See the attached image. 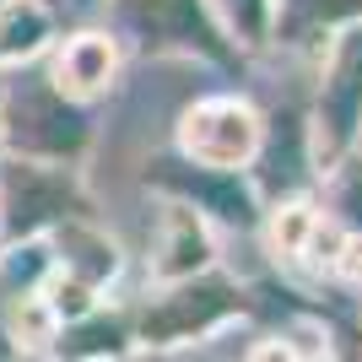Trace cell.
<instances>
[{
  "label": "cell",
  "mask_w": 362,
  "mask_h": 362,
  "mask_svg": "<svg viewBox=\"0 0 362 362\" xmlns=\"http://www.w3.org/2000/svg\"><path fill=\"white\" fill-rule=\"evenodd\" d=\"M227 303H233V292H227V287H189V292H173V298H168L157 314H146V335H179V330H189V325H206V319L227 314Z\"/></svg>",
  "instance_id": "cell-2"
},
{
  "label": "cell",
  "mask_w": 362,
  "mask_h": 362,
  "mask_svg": "<svg viewBox=\"0 0 362 362\" xmlns=\"http://www.w3.org/2000/svg\"><path fill=\"white\" fill-rule=\"evenodd\" d=\"M11 130L22 146H38V151H71L81 146V114L54 98L49 87H22L16 92V108H11Z\"/></svg>",
  "instance_id": "cell-1"
},
{
  "label": "cell",
  "mask_w": 362,
  "mask_h": 362,
  "mask_svg": "<svg viewBox=\"0 0 362 362\" xmlns=\"http://www.w3.org/2000/svg\"><path fill=\"white\" fill-rule=\"evenodd\" d=\"M325 108H330L335 136H346L351 124H357V108H362V33L346 44V60H341V76H335V87H330V98H325Z\"/></svg>",
  "instance_id": "cell-4"
},
{
  "label": "cell",
  "mask_w": 362,
  "mask_h": 362,
  "mask_svg": "<svg viewBox=\"0 0 362 362\" xmlns=\"http://www.w3.org/2000/svg\"><path fill=\"white\" fill-rule=\"evenodd\" d=\"M130 11H136V22L146 33H168V38H189V44L216 49V38H211V28H206L195 0H130Z\"/></svg>",
  "instance_id": "cell-3"
},
{
  "label": "cell",
  "mask_w": 362,
  "mask_h": 362,
  "mask_svg": "<svg viewBox=\"0 0 362 362\" xmlns=\"http://www.w3.org/2000/svg\"><path fill=\"white\" fill-rule=\"evenodd\" d=\"M119 346V325H92V330H81L71 341V351L81 357V351H114Z\"/></svg>",
  "instance_id": "cell-7"
},
{
  "label": "cell",
  "mask_w": 362,
  "mask_h": 362,
  "mask_svg": "<svg viewBox=\"0 0 362 362\" xmlns=\"http://www.w3.org/2000/svg\"><path fill=\"white\" fill-rule=\"evenodd\" d=\"M173 184H184L189 195H200L206 206H211L216 216H227V222H249V200H243V189L238 184H227V179H189V173H168Z\"/></svg>",
  "instance_id": "cell-5"
},
{
  "label": "cell",
  "mask_w": 362,
  "mask_h": 362,
  "mask_svg": "<svg viewBox=\"0 0 362 362\" xmlns=\"http://www.w3.org/2000/svg\"><path fill=\"white\" fill-rule=\"evenodd\" d=\"M16 189H28V200H16V227H33L38 216H49V206H60V189H44L38 179H16Z\"/></svg>",
  "instance_id": "cell-6"
},
{
  "label": "cell",
  "mask_w": 362,
  "mask_h": 362,
  "mask_svg": "<svg viewBox=\"0 0 362 362\" xmlns=\"http://www.w3.org/2000/svg\"><path fill=\"white\" fill-rule=\"evenodd\" d=\"M303 16H346V11H362V0H298Z\"/></svg>",
  "instance_id": "cell-8"
}]
</instances>
